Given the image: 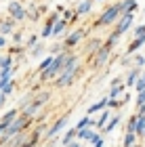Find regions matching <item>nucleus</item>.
Wrapping results in <instances>:
<instances>
[{"label":"nucleus","instance_id":"4","mask_svg":"<svg viewBox=\"0 0 145 147\" xmlns=\"http://www.w3.org/2000/svg\"><path fill=\"white\" fill-rule=\"evenodd\" d=\"M49 99H51V92H49V90L40 92L38 97L32 99V103H28V105H25V107L21 109V113H25V116H30V118H36V113L44 107V103H47Z\"/></svg>","mask_w":145,"mask_h":147},{"label":"nucleus","instance_id":"18","mask_svg":"<svg viewBox=\"0 0 145 147\" xmlns=\"http://www.w3.org/2000/svg\"><path fill=\"white\" fill-rule=\"evenodd\" d=\"M67 23H69V21H65V19H59V21L55 23V28H53V38H59V36H61L63 32L67 30Z\"/></svg>","mask_w":145,"mask_h":147},{"label":"nucleus","instance_id":"17","mask_svg":"<svg viewBox=\"0 0 145 147\" xmlns=\"http://www.w3.org/2000/svg\"><path fill=\"white\" fill-rule=\"evenodd\" d=\"M141 71L143 69H139V67H130V71H128V76H126V86H135V82L139 80V76H141Z\"/></svg>","mask_w":145,"mask_h":147},{"label":"nucleus","instance_id":"15","mask_svg":"<svg viewBox=\"0 0 145 147\" xmlns=\"http://www.w3.org/2000/svg\"><path fill=\"white\" fill-rule=\"evenodd\" d=\"M107 99H109V97H105V99H101V101L93 103V105L88 107L86 116H93V113H97V111H103V109H107Z\"/></svg>","mask_w":145,"mask_h":147},{"label":"nucleus","instance_id":"12","mask_svg":"<svg viewBox=\"0 0 145 147\" xmlns=\"http://www.w3.org/2000/svg\"><path fill=\"white\" fill-rule=\"evenodd\" d=\"M15 19H4V21H0V36H11L13 32H15Z\"/></svg>","mask_w":145,"mask_h":147},{"label":"nucleus","instance_id":"34","mask_svg":"<svg viewBox=\"0 0 145 147\" xmlns=\"http://www.w3.org/2000/svg\"><path fill=\"white\" fill-rule=\"evenodd\" d=\"M143 65H145V57L143 55H135V65H133V67L143 69Z\"/></svg>","mask_w":145,"mask_h":147},{"label":"nucleus","instance_id":"10","mask_svg":"<svg viewBox=\"0 0 145 147\" xmlns=\"http://www.w3.org/2000/svg\"><path fill=\"white\" fill-rule=\"evenodd\" d=\"M59 17L57 13H51V15L47 17V21H44V28H42V34H40V38H44V40H49V38H53V28H55V23L59 21Z\"/></svg>","mask_w":145,"mask_h":147},{"label":"nucleus","instance_id":"43","mask_svg":"<svg viewBox=\"0 0 145 147\" xmlns=\"http://www.w3.org/2000/svg\"><path fill=\"white\" fill-rule=\"evenodd\" d=\"M65 147H80V141H71L69 145H65Z\"/></svg>","mask_w":145,"mask_h":147},{"label":"nucleus","instance_id":"2","mask_svg":"<svg viewBox=\"0 0 145 147\" xmlns=\"http://www.w3.org/2000/svg\"><path fill=\"white\" fill-rule=\"evenodd\" d=\"M122 15V9H120V2L116 4H109L101 15H99L95 21H93V30H101V28H107V25H114Z\"/></svg>","mask_w":145,"mask_h":147},{"label":"nucleus","instance_id":"3","mask_svg":"<svg viewBox=\"0 0 145 147\" xmlns=\"http://www.w3.org/2000/svg\"><path fill=\"white\" fill-rule=\"evenodd\" d=\"M80 71H82V65L80 63H76V65H71V67L63 69L55 80H53V86H55V88H67V86H71L76 82V78L80 76Z\"/></svg>","mask_w":145,"mask_h":147},{"label":"nucleus","instance_id":"1","mask_svg":"<svg viewBox=\"0 0 145 147\" xmlns=\"http://www.w3.org/2000/svg\"><path fill=\"white\" fill-rule=\"evenodd\" d=\"M32 122H34V118H30V116H25V113H19V116L13 120V122L4 128V132H2V137H0V147L2 145H6L11 141L15 135H21V132H25L32 126Z\"/></svg>","mask_w":145,"mask_h":147},{"label":"nucleus","instance_id":"22","mask_svg":"<svg viewBox=\"0 0 145 147\" xmlns=\"http://www.w3.org/2000/svg\"><path fill=\"white\" fill-rule=\"evenodd\" d=\"M120 120H122V118H120V113H114V116L109 118V122L105 124V128H103V132H111V130H114V128H116L118 124H120Z\"/></svg>","mask_w":145,"mask_h":147},{"label":"nucleus","instance_id":"21","mask_svg":"<svg viewBox=\"0 0 145 147\" xmlns=\"http://www.w3.org/2000/svg\"><path fill=\"white\" fill-rule=\"evenodd\" d=\"M28 139H30V137L25 135V132H21V135H15V137H13V139H11V141L6 143V145H11V147H21L25 141H28Z\"/></svg>","mask_w":145,"mask_h":147},{"label":"nucleus","instance_id":"45","mask_svg":"<svg viewBox=\"0 0 145 147\" xmlns=\"http://www.w3.org/2000/svg\"><path fill=\"white\" fill-rule=\"evenodd\" d=\"M2 132H4V126H2V124H0V137H2Z\"/></svg>","mask_w":145,"mask_h":147},{"label":"nucleus","instance_id":"41","mask_svg":"<svg viewBox=\"0 0 145 147\" xmlns=\"http://www.w3.org/2000/svg\"><path fill=\"white\" fill-rule=\"evenodd\" d=\"M137 116H145V105H139V109H137Z\"/></svg>","mask_w":145,"mask_h":147},{"label":"nucleus","instance_id":"7","mask_svg":"<svg viewBox=\"0 0 145 147\" xmlns=\"http://www.w3.org/2000/svg\"><path fill=\"white\" fill-rule=\"evenodd\" d=\"M88 32H90V30H86V28H78V30H74L69 36H65L63 46H65L67 51H69V49H74L76 44H80L82 40H86V38H88Z\"/></svg>","mask_w":145,"mask_h":147},{"label":"nucleus","instance_id":"42","mask_svg":"<svg viewBox=\"0 0 145 147\" xmlns=\"http://www.w3.org/2000/svg\"><path fill=\"white\" fill-rule=\"evenodd\" d=\"M2 46H6V36H0V49Z\"/></svg>","mask_w":145,"mask_h":147},{"label":"nucleus","instance_id":"39","mask_svg":"<svg viewBox=\"0 0 145 147\" xmlns=\"http://www.w3.org/2000/svg\"><path fill=\"white\" fill-rule=\"evenodd\" d=\"M135 36H145V25H137L135 28Z\"/></svg>","mask_w":145,"mask_h":147},{"label":"nucleus","instance_id":"49","mask_svg":"<svg viewBox=\"0 0 145 147\" xmlns=\"http://www.w3.org/2000/svg\"><path fill=\"white\" fill-rule=\"evenodd\" d=\"M143 11H145V6H143Z\"/></svg>","mask_w":145,"mask_h":147},{"label":"nucleus","instance_id":"11","mask_svg":"<svg viewBox=\"0 0 145 147\" xmlns=\"http://www.w3.org/2000/svg\"><path fill=\"white\" fill-rule=\"evenodd\" d=\"M65 124H67V113H65V116H61V118H57V120H55V124H53L51 128H49V132H47V137H49V139H53V137H57L59 132H61V128H63Z\"/></svg>","mask_w":145,"mask_h":147},{"label":"nucleus","instance_id":"27","mask_svg":"<svg viewBox=\"0 0 145 147\" xmlns=\"http://www.w3.org/2000/svg\"><path fill=\"white\" fill-rule=\"evenodd\" d=\"M88 126H93V118H90V116H84V118H80V120H78L76 128L80 130V128H88Z\"/></svg>","mask_w":145,"mask_h":147},{"label":"nucleus","instance_id":"9","mask_svg":"<svg viewBox=\"0 0 145 147\" xmlns=\"http://www.w3.org/2000/svg\"><path fill=\"white\" fill-rule=\"evenodd\" d=\"M101 46H103V40L99 36H88L86 40H84V49L82 51H84V55H86V57H93Z\"/></svg>","mask_w":145,"mask_h":147},{"label":"nucleus","instance_id":"31","mask_svg":"<svg viewBox=\"0 0 145 147\" xmlns=\"http://www.w3.org/2000/svg\"><path fill=\"white\" fill-rule=\"evenodd\" d=\"M9 67H13V55H6L0 61V69H9Z\"/></svg>","mask_w":145,"mask_h":147},{"label":"nucleus","instance_id":"38","mask_svg":"<svg viewBox=\"0 0 145 147\" xmlns=\"http://www.w3.org/2000/svg\"><path fill=\"white\" fill-rule=\"evenodd\" d=\"M139 105H145V90L137 92V107H139Z\"/></svg>","mask_w":145,"mask_h":147},{"label":"nucleus","instance_id":"24","mask_svg":"<svg viewBox=\"0 0 145 147\" xmlns=\"http://www.w3.org/2000/svg\"><path fill=\"white\" fill-rule=\"evenodd\" d=\"M76 135H78V128L74 126V128H69V130H67V132H65V135H63L61 143H63V145H69V143H71V141H74V139H76Z\"/></svg>","mask_w":145,"mask_h":147},{"label":"nucleus","instance_id":"14","mask_svg":"<svg viewBox=\"0 0 145 147\" xmlns=\"http://www.w3.org/2000/svg\"><path fill=\"white\" fill-rule=\"evenodd\" d=\"M109 118H111V113H109V107H107V109H103V111H101V116H99L97 120H93V126H97V128H101V130H103V128H105V124L109 122Z\"/></svg>","mask_w":145,"mask_h":147},{"label":"nucleus","instance_id":"19","mask_svg":"<svg viewBox=\"0 0 145 147\" xmlns=\"http://www.w3.org/2000/svg\"><path fill=\"white\" fill-rule=\"evenodd\" d=\"M93 0H84V2H80V4H78V9H76V13H78V15H88V13H90V9H93Z\"/></svg>","mask_w":145,"mask_h":147},{"label":"nucleus","instance_id":"40","mask_svg":"<svg viewBox=\"0 0 145 147\" xmlns=\"http://www.w3.org/2000/svg\"><path fill=\"white\" fill-rule=\"evenodd\" d=\"M6 99H9V97H6V95H4V92H0V107H4V103H6Z\"/></svg>","mask_w":145,"mask_h":147},{"label":"nucleus","instance_id":"16","mask_svg":"<svg viewBox=\"0 0 145 147\" xmlns=\"http://www.w3.org/2000/svg\"><path fill=\"white\" fill-rule=\"evenodd\" d=\"M19 113H21V111H19V109H9V111H6V113H4V116H2V118H0V124H2V126H4V128H6V126H9V124L13 122V120H15V118L19 116Z\"/></svg>","mask_w":145,"mask_h":147},{"label":"nucleus","instance_id":"36","mask_svg":"<svg viewBox=\"0 0 145 147\" xmlns=\"http://www.w3.org/2000/svg\"><path fill=\"white\" fill-rule=\"evenodd\" d=\"M34 44H38V36L32 34V36H28V40H25V46H28V49H32Z\"/></svg>","mask_w":145,"mask_h":147},{"label":"nucleus","instance_id":"44","mask_svg":"<svg viewBox=\"0 0 145 147\" xmlns=\"http://www.w3.org/2000/svg\"><path fill=\"white\" fill-rule=\"evenodd\" d=\"M93 147H103V139H101V141H99V143H95Z\"/></svg>","mask_w":145,"mask_h":147},{"label":"nucleus","instance_id":"30","mask_svg":"<svg viewBox=\"0 0 145 147\" xmlns=\"http://www.w3.org/2000/svg\"><path fill=\"white\" fill-rule=\"evenodd\" d=\"M38 141H40V135H36V132H34V135H32L30 139H28V141H25L21 147H36L38 145Z\"/></svg>","mask_w":145,"mask_h":147},{"label":"nucleus","instance_id":"23","mask_svg":"<svg viewBox=\"0 0 145 147\" xmlns=\"http://www.w3.org/2000/svg\"><path fill=\"white\" fill-rule=\"evenodd\" d=\"M135 135L139 139H145V116H139V120H137V130Z\"/></svg>","mask_w":145,"mask_h":147},{"label":"nucleus","instance_id":"6","mask_svg":"<svg viewBox=\"0 0 145 147\" xmlns=\"http://www.w3.org/2000/svg\"><path fill=\"white\" fill-rule=\"evenodd\" d=\"M133 19H135V13H122L120 19L116 21V28H114V32H111V34H114L118 40H120V36H122V34H126L128 28L133 25Z\"/></svg>","mask_w":145,"mask_h":147},{"label":"nucleus","instance_id":"13","mask_svg":"<svg viewBox=\"0 0 145 147\" xmlns=\"http://www.w3.org/2000/svg\"><path fill=\"white\" fill-rule=\"evenodd\" d=\"M143 44H145V36H135V40L128 44V49H126V55H130V57H133V55H135V53L141 49Z\"/></svg>","mask_w":145,"mask_h":147},{"label":"nucleus","instance_id":"32","mask_svg":"<svg viewBox=\"0 0 145 147\" xmlns=\"http://www.w3.org/2000/svg\"><path fill=\"white\" fill-rule=\"evenodd\" d=\"M13 90H15V80H9V82H6V84L2 86V92H4L6 97H9V95H11Z\"/></svg>","mask_w":145,"mask_h":147},{"label":"nucleus","instance_id":"47","mask_svg":"<svg viewBox=\"0 0 145 147\" xmlns=\"http://www.w3.org/2000/svg\"><path fill=\"white\" fill-rule=\"evenodd\" d=\"M93 2H101V0H93Z\"/></svg>","mask_w":145,"mask_h":147},{"label":"nucleus","instance_id":"48","mask_svg":"<svg viewBox=\"0 0 145 147\" xmlns=\"http://www.w3.org/2000/svg\"><path fill=\"white\" fill-rule=\"evenodd\" d=\"M0 61H2V57H0Z\"/></svg>","mask_w":145,"mask_h":147},{"label":"nucleus","instance_id":"8","mask_svg":"<svg viewBox=\"0 0 145 147\" xmlns=\"http://www.w3.org/2000/svg\"><path fill=\"white\" fill-rule=\"evenodd\" d=\"M9 15L11 19H15L17 23L25 21V17H28V11H25V6L19 2V0H13V2H9Z\"/></svg>","mask_w":145,"mask_h":147},{"label":"nucleus","instance_id":"20","mask_svg":"<svg viewBox=\"0 0 145 147\" xmlns=\"http://www.w3.org/2000/svg\"><path fill=\"white\" fill-rule=\"evenodd\" d=\"M122 13H135L137 11V0H120Z\"/></svg>","mask_w":145,"mask_h":147},{"label":"nucleus","instance_id":"5","mask_svg":"<svg viewBox=\"0 0 145 147\" xmlns=\"http://www.w3.org/2000/svg\"><path fill=\"white\" fill-rule=\"evenodd\" d=\"M109 57H111V46L103 42V46H101V49H99L93 57H88L90 67H93V69H99V67H103V65H107Z\"/></svg>","mask_w":145,"mask_h":147},{"label":"nucleus","instance_id":"25","mask_svg":"<svg viewBox=\"0 0 145 147\" xmlns=\"http://www.w3.org/2000/svg\"><path fill=\"white\" fill-rule=\"evenodd\" d=\"M53 59H55V55H49V57H44L42 61H40V65L36 67V71H38V74H42L44 69H49V67H51V63H53Z\"/></svg>","mask_w":145,"mask_h":147},{"label":"nucleus","instance_id":"37","mask_svg":"<svg viewBox=\"0 0 145 147\" xmlns=\"http://www.w3.org/2000/svg\"><path fill=\"white\" fill-rule=\"evenodd\" d=\"M135 90L137 92H141V90H145V80L139 76V80H137V82H135Z\"/></svg>","mask_w":145,"mask_h":147},{"label":"nucleus","instance_id":"35","mask_svg":"<svg viewBox=\"0 0 145 147\" xmlns=\"http://www.w3.org/2000/svg\"><path fill=\"white\" fill-rule=\"evenodd\" d=\"M124 101H118V99H107V107L114 109V107H122Z\"/></svg>","mask_w":145,"mask_h":147},{"label":"nucleus","instance_id":"26","mask_svg":"<svg viewBox=\"0 0 145 147\" xmlns=\"http://www.w3.org/2000/svg\"><path fill=\"white\" fill-rule=\"evenodd\" d=\"M137 137L135 132H126V135H124V147H133V145H137Z\"/></svg>","mask_w":145,"mask_h":147},{"label":"nucleus","instance_id":"28","mask_svg":"<svg viewBox=\"0 0 145 147\" xmlns=\"http://www.w3.org/2000/svg\"><path fill=\"white\" fill-rule=\"evenodd\" d=\"M137 120H139L137 113H133V116L128 118V122H126V132H135V130H137Z\"/></svg>","mask_w":145,"mask_h":147},{"label":"nucleus","instance_id":"46","mask_svg":"<svg viewBox=\"0 0 145 147\" xmlns=\"http://www.w3.org/2000/svg\"><path fill=\"white\" fill-rule=\"evenodd\" d=\"M141 78H143V80H145V69H143V71H141Z\"/></svg>","mask_w":145,"mask_h":147},{"label":"nucleus","instance_id":"29","mask_svg":"<svg viewBox=\"0 0 145 147\" xmlns=\"http://www.w3.org/2000/svg\"><path fill=\"white\" fill-rule=\"evenodd\" d=\"M42 53H44V44H42V42H38V44H34V46L30 49V55H32V57H40Z\"/></svg>","mask_w":145,"mask_h":147},{"label":"nucleus","instance_id":"33","mask_svg":"<svg viewBox=\"0 0 145 147\" xmlns=\"http://www.w3.org/2000/svg\"><path fill=\"white\" fill-rule=\"evenodd\" d=\"M11 36H13V44H17V46L21 44V40H23V32H21V30H19V32H13Z\"/></svg>","mask_w":145,"mask_h":147}]
</instances>
